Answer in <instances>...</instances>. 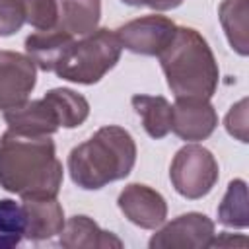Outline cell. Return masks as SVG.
<instances>
[{
    "label": "cell",
    "instance_id": "cell-19",
    "mask_svg": "<svg viewBox=\"0 0 249 249\" xmlns=\"http://www.w3.org/2000/svg\"><path fill=\"white\" fill-rule=\"evenodd\" d=\"M25 214L23 206L12 198L0 200V245L12 247L23 239Z\"/></svg>",
    "mask_w": 249,
    "mask_h": 249
},
{
    "label": "cell",
    "instance_id": "cell-13",
    "mask_svg": "<svg viewBox=\"0 0 249 249\" xmlns=\"http://www.w3.org/2000/svg\"><path fill=\"white\" fill-rule=\"evenodd\" d=\"M58 235H60L58 243L66 249H107V247L121 249L123 247V241L115 233L101 230L91 218L84 214L72 216L64 224Z\"/></svg>",
    "mask_w": 249,
    "mask_h": 249
},
{
    "label": "cell",
    "instance_id": "cell-2",
    "mask_svg": "<svg viewBox=\"0 0 249 249\" xmlns=\"http://www.w3.org/2000/svg\"><path fill=\"white\" fill-rule=\"evenodd\" d=\"M62 185V163L49 136H0V187L21 198H53Z\"/></svg>",
    "mask_w": 249,
    "mask_h": 249
},
{
    "label": "cell",
    "instance_id": "cell-12",
    "mask_svg": "<svg viewBox=\"0 0 249 249\" xmlns=\"http://www.w3.org/2000/svg\"><path fill=\"white\" fill-rule=\"evenodd\" d=\"M25 214L23 237L31 241H43L58 235L64 228V210L56 196L53 198H23Z\"/></svg>",
    "mask_w": 249,
    "mask_h": 249
},
{
    "label": "cell",
    "instance_id": "cell-6",
    "mask_svg": "<svg viewBox=\"0 0 249 249\" xmlns=\"http://www.w3.org/2000/svg\"><path fill=\"white\" fill-rule=\"evenodd\" d=\"M177 25L165 18V16H144L138 19H132L124 25H121L115 35L123 49L146 54V56H158L173 39Z\"/></svg>",
    "mask_w": 249,
    "mask_h": 249
},
{
    "label": "cell",
    "instance_id": "cell-16",
    "mask_svg": "<svg viewBox=\"0 0 249 249\" xmlns=\"http://www.w3.org/2000/svg\"><path fill=\"white\" fill-rule=\"evenodd\" d=\"M220 23L231 49L245 56L247 54V0H224L218 8Z\"/></svg>",
    "mask_w": 249,
    "mask_h": 249
},
{
    "label": "cell",
    "instance_id": "cell-23",
    "mask_svg": "<svg viewBox=\"0 0 249 249\" xmlns=\"http://www.w3.org/2000/svg\"><path fill=\"white\" fill-rule=\"evenodd\" d=\"M121 2L128 4V6H136V8L146 6V8H152V10H160V12L173 10V8L183 4V0H121Z\"/></svg>",
    "mask_w": 249,
    "mask_h": 249
},
{
    "label": "cell",
    "instance_id": "cell-20",
    "mask_svg": "<svg viewBox=\"0 0 249 249\" xmlns=\"http://www.w3.org/2000/svg\"><path fill=\"white\" fill-rule=\"evenodd\" d=\"M21 6L25 21L37 31H49L54 27L58 18L56 0H21Z\"/></svg>",
    "mask_w": 249,
    "mask_h": 249
},
{
    "label": "cell",
    "instance_id": "cell-1",
    "mask_svg": "<svg viewBox=\"0 0 249 249\" xmlns=\"http://www.w3.org/2000/svg\"><path fill=\"white\" fill-rule=\"evenodd\" d=\"M115 31L97 27L89 35L72 37L58 31H37L25 39V53L37 68L74 84H97L121 58Z\"/></svg>",
    "mask_w": 249,
    "mask_h": 249
},
{
    "label": "cell",
    "instance_id": "cell-17",
    "mask_svg": "<svg viewBox=\"0 0 249 249\" xmlns=\"http://www.w3.org/2000/svg\"><path fill=\"white\" fill-rule=\"evenodd\" d=\"M247 185L243 179H233L218 206V222L230 228H247Z\"/></svg>",
    "mask_w": 249,
    "mask_h": 249
},
{
    "label": "cell",
    "instance_id": "cell-15",
    "mask_svg": "<svg viewBox=\"0 0 249 249\" xmlns=\"http://www.w3.org/2000/svg\"><path fill=\"white\" fill-rule=\"evenodd\" d=\"M132 109L142 119L144 130L148 136L160 140L171 130V113L173 105L163 95H132Z\"/></svg>",
    "mask_w": 249,
    "mask_h": 249
},
{
    "label": "cell",
    "instance_id": "cell-14",
    "mask_svg": "<svg viewBox=\"0 0 249 249\" xmlns=\"http://www.w3.org/2000/svg\"><path fill=\"white\" fill-rule=\"evenodd\" d=\"M58 18L53 31L84 37L97 29L101 18V0H56Z\"/></svg>",
    "mask_w": 249,
    "mask_h": 249
},
{
    "label": "cell",
    "instance_id": "cell-8",
    "mask_svg": "<svg viewBox=\"0 0 249 249\" xmlns=\"http://www.w3.org/2000/svg\"><path fill=\"white\" fill-rule=\"evenodd\" d=\"M37 84L35 62L21 53L0 51V109H12L27 101Z\"/></svg>",
    "mask_w": 249,
    "mask_h": 249
},
{
    "label": "cell",
    "instance_id": "cell-10",
    "mask_svg": "<svg viewBox=\"0 0 249 249\" xmlns=\"http://www.w3.org/2000/svg\"><path fill=\"white\" fill-rule=\"evenodd\" d=\"M4 121L8 130L23 136H51L60 128V115L47 93L41 99L6 109Z\"/></svg>",
    "mask_w": 249,
    "mask_h": 249
},
{
    "label": "cell",
    "instance_id": "cell-5",
    "mask_svg": "<svg viewBox=\"0 0 249 249\" xmlns=\"http://www.w3.org/2000/svg\"><path fill=\"white\" fill-rule=\"evenodd\" d=\"M175 191L191 200L206 196L218 181V161L210 150L198 144L183 146L169 167Z\"/></svg>",
    "mask_w": 249,
    "mask_h": 249
},
{
    "label": "cell",
    "instance_id": "cell-3",
    "mask_svg": "<svg viewBox=\"0 0 249 249\" xmlns=\"http://www.w3.org/2000/svg\"><path fill=\"white\" fill-rule=\"evenodd\" d=\"M136 161V144L123 126H101L91 138L72 148L68 171L72 181L86 191L101 189L124 179Z\"/></svg>",
    "mask_w": 249,
    "mask_h": 249
},
{
    "label": "cell",
    "instance_id": "cell-21",
    "mask_svg": "<svg viewBox=\"0 0 249 249\" xmlns=\"http://www.w3.org/2000/svg\"><path fill=\"white\" fill-rule=\"evenodd\" d=\"M25 23L21 0H0V37L14 35Z\"/></svg>",
    "mask_w": 249,
    "mask_h": 249
},
{
    "label": "cell",
    "instance_id": "cell-9",
    "mask_svg": "<svg viewBox=\"0 0 249 249\" xmlns=\"http://www.w3.org/2000/svg\"><path fill=\"white\" fill-rule=\"evenodd\" d=\"M117 204L128 222L144 230H156L167 218L165 198L148 185H140V183L126 185L121 191Z\"/></svg>",
    "mask_w": 249,
    "mask_h": 249
},
{
    "label": "cell",
    "instance_id": "cell-11",
    "mask_svg": "<svg viewBox=\"0 0 249 249\" xmlns=\"http://www.w3.org/2000/svg\"><path fill=\"white\" fill-rule=\"evenodd\" d=\"M171 113V130L189 142L208 138L218 126L216 109L208 99L202 97H175Z\"/></svg>",
    "mask_w": 249,
    "mask_h": 249
},
{
    "label": "cell",
    "instance_id": "cell-7",
    "mask_svg": "<svg viewBox=\"0 0 249 249\" xmlns=\"http://www.w3.org/2000/svg\"><path fill=\"white\" fill-rule=\"evenodd\" d=\"M214 237V222L200 212H187L165 224L150 239V249H202Z\"/></svg>",
    "mask_w": 249,
    "mask_h": 249
},
{
    "label": "cell",
    "instance_id": "cell-24",
    "mask_svg": "<svg viewBox=\"0 0 249 249\" xmlns=\"http://www.w3.org/2000/svg\"><path fill=\"white\" fill-rule=\"evenodd\" d=\"M233 245L245 247L247 245V237H243V235H231V233L224 231L218 237H212L208 247H233Z\"/></svg>",
    "mask_w": 249,
    "mask_h": 249
},
{
    "label": "cell",
    "instance_id": "cell-22",
    "mask_svg": "<svg viewBox=\"0 0 249 249\" xmlns=\"http://www.w3.org/2000/svg\"><path fill=\"white\" fill-rule=\"evenodd\" d=\"M226 128L237 140L247 142V99H241L230 109L226 115Z\"/></svg>",
    "mask_w": 249,
    "mask_h": 249
},
{
    "label": "cell",
    "instance_id": "cell-4",
    "mask_svg": "<svg viewBox=\"0 0 249 249\" xmlns=\"http://www.w3.org/2000/svg\"><path fill=\"white\" fill-rule=\"evenodd\" d=\"M167 86L175 97L210 99L220 70L206 39L193 27H177L171 43L158 54Z\"/></svg>",
    "mask_w": 249,
    "mask_h": 249
},
{
    "label": "cell",
    "instance_id": "cell-18",
    "mask_svg": "<svg viewBox=\"0 0 249 249\" xmlns=\"http://www.w3.org/2000/svg\"><path fill=\"white\" fill-rule=\"evenodd\" d=\"M51 101L54 103L58 115H60V126L64 128H76L80 126L88 115H89V103L84 95L68 89V88H54L47 91Z\"/></svg>",
    "mask_w": 249,
    "mask_h": 249
}]
</instances>
